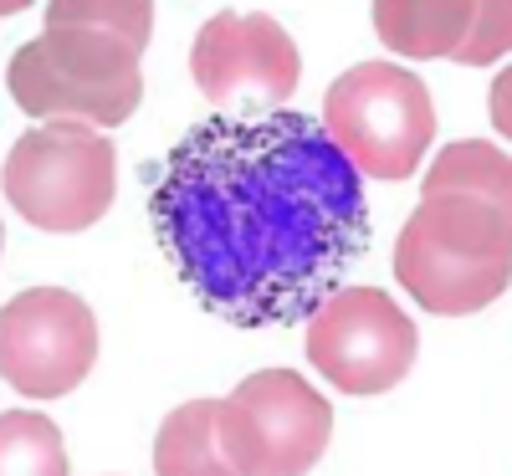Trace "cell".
<instances>
[{"mask_svg": "<svg viewBox=\"0 0 512 476\" xmlns=\"http://www.w3.org/2000/svg\"><path fill=\"white\" fill-rule=\"evenodd\" d=\"M149 226L175 282L231 328L308 323L369 251L354 164L308 113H210L149 169Z\"/></svg>", "mask_w": 512, "mask_h": 476, "instance_id": "cell-1", "label": "cell"}, {"mask_svg": "<svg viewBox=\"0 0 512 476\" xmlns=\"http://www.w3.org/2000/svg\"><path fill=\"white\" fill-rule=\"evenodd\" d=\"M149 36V0H52L47 31L6 62V88L26 118L123 128L144 103L139 57Z\"/></svg>", "mask_w": 512, "mask_h": 476, "instance_id": "cell-2", "label": "cell"}, {"mask_svg": "<svg viewBox=\"0 0 512 476\" xmlns=\"http://www.w3.org/2000/svg\"><path fill=\"white\" fill-rule=\"evenodd\" d=\"M395 282L436 318H472L512 287V210L477 195H431L400 226Z\"/></svg>", "mask_w": 512, "mask_h": 476, "instance_id": "cell-3", "label": "cell"}, {"mask_svg": "<svg viewBox=\"0 0 512 476\" xmlns=\"http://www.w3.org/2000/svg\"><path fill=\"white\" fill-rule=\"evenodd\" d=\"M323 134L369 180H410L436 139L431 88L395 62H359L323 93Z\"/></svg>", "mask_w": 512, "mask_h": 476, "instance_id": "cell-4", "label": "cell"}, {"mask_svg": "<svg viewBox=\"0 0 512 476\" xmlns=\"http://www.w3.org/2000/svg\"><path fill=\"white\" fill-rule=\"evenodd\" d=\"M118 190V154L93 123H36L11 144L6 200L21 221L52 236L93 231Z\"/></svg>", "mask_w": 512, "mask_h": 476, "instance_id": "cell-5", "label": "cell"}, {"mask_svg": "<svg viewBox=\"0 0 512 476\" xmlns=\"http://www.w3.org/2000/svg\"><path fill=\"white\" fill-rule=\"evenodd\" d=\"M216 436L231 476L313 471L333 441V405L292 369H256L216 405Z\"/></svg>", "mask_w": 512, "mask_h": 476, "instance_id": "cell-6", "label": "cell"}, {"mask_svg": "<svg viewBox=\"0 0 512 476\" xmlns=\"http://www.w3.org/2000/svg\"><path fill=\"white\" fill-rule=\"evenodd\" d=\"M190 77L210 113L262 118L292 103L297 82H303V57L267 11H221L195 36Z\"/></svg>", "mask_w": 512, "mask_h": 476, "instance_id": "cell-7", "label": "cell"}, {"mask_svg": "<svg viewBox=\"0 0 512 476\" xmlns=\"http://www.w3.org/2000/svg\"><path fill=\"white\" fill-rule=\"evenodd\" d=\"M308 364L338 395H384L415 364V323L379 287H338L308 318Z\"/></svg>", "mask_w": 512, "mask_h": 476, "instance_id": "cell-8", "label": "cell"}, {"mask_svg": "<svg viewBox=\"0 0 512 476\" xmlns=\"http://www.w3.org/2000/svg\"><path fill=\"white\" fill-rule=\"evenodd\" d=\"M98 364V318L67 287H26L0 313V374L26 400H62Z\"/></svg>", "mask_w": 512, "mask_h": 476, "instance_id": "cell-9", "label": "cell"}, {"mask_svg": "<svg viewBox=\"0 0 512 476\" xmlns=\"http://www.w3.org/2000/svg\"><path fill=\"white\" fill-rule=\"evenodd\" d=\"M472 16L477 0H379L374 31L400 57H451Z\"/></svg>", "mask_w": 512, "mask_h": 476, "instance_id": "cell-10", "label": "cell"}, {"mask_svg": "<svg viewBox=\"0 0 512 476\" xmlns=\"http://www.w3.org/2000/svg\"><path fill=\"white\" fill-rule=\"evenodd\" d=\"M221 400H190L175 415H164L154 436V471L159 476H231L221 436H216Z\"/></svg>", "mask_w": 512, "mask_h": 476, "instance_id": "cell-11", "label": "cell"}, {"mask_svg": "<svg viewBox=\"0 0 512 476\" xmlns=\"http://www.w3.org/2000/svg\"><path fill=\"white\" fill-rule=\"evenodd\" d=\"M431 195H477L492 205H512V164L497 144H482V139L446 144L420 180V200Z\"/></svg>", "mask_w": 512, "mask_h": 476, "instance_id": "cell-12", "label": "cell"}, {"mask_svg": "<svg viewBox=\"0 0 512 476\" xmlns=\"http://www.w3.org/2000/svg\"><path fill=\"white\" fill-rule=\"evenodd\" d=\"M0 471H16V476H67V446H62V430L36 415V410H6L0 415Z\"/></svg>", "mask_w": 512, "mask_h": 476, "instance_id": "cell-13", "label": "cell"}, {"mask_svg": "<svg viewBox=\"0 0 512 476\" xmlns=\"http://www.w3.org/2000/svg\"><path fill=\"white\" fill-rule=\"evenodd\" d=\"M512 47V6L507 0H477V16L466 26L461 47L451 52V62L461 67H492L497 57H507Z\"/></svg>", "mask_w": 512, "mask_h": 476, "instance_id": "cell-14", "label": "cell"}, {"mask_svg": "<svg viewBox=\"0 0 512 476\" xmlns=\"http://www.w3.org/2000/svg\"><path fill=\"white\" fill-rule=\"evenodd\" d=\"M507 77H512V72H502V77H497V88H492V123L502 128V139L512 134V118H507Z\"/></svg>", "mask_w": 512, "mask_h": 476, "instance_id": "cell-15", "label": "cell"}]
</instances>
